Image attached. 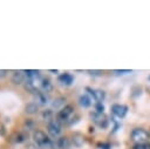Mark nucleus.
<instances>
[{
    "mask_svg": "<svg viewBox=\"0 0 150 149\" xmlns=\"http://www.w3.org/2000/svg\"><path fill=\"white\" fill-rule=\"evenodd\" d=\"M149 81H150V76H149Z\"/></svg>",
    "mask_w": 150,
    "mask_h": 149,
    "instance_id": "obj_25",
    "label": "nucleus"
},
{
    "mask_svg": "<svg viewBox=\"0 0 150 149\" xmlns=\"http://www.w3.org/2000/svg\"><path fill=\"white\" fill-rule=\"evenodd\" d=\"M90 117H91L93 122L97 127H100L102 129H105L108 127V124H109V120L104 115V113H96V111H94V113L90 114Z\"/></svg>",
    "mask_w": 150,
    "mask_h": 149,
    "instance_id": "obj_5",
    "label": "nucleus"
},
{
    "mask_svg": "<svg viewBox=\"0 0 150 149\" xmlns=\"http://www.w3.org/2000/svg\"><path fill=\"white\" fill-rule=\"evenodd\" d=\"M100 149H111L110 143H98Z\"/></svg>",
    "mask_w": 150,
    "mask_h": 149,
    "instance_id": "obj_22",
    "label": "nucleus"
},
{
    "mask_svg": "<svg viewBox=\"0 0 150 149\" xmlns=\"http://www.w3.org/2000/svg\"><path fill=\"white\" fill-rule=\"evenodd\" d=\"M52 89H53V84H52L50 80L47 77H42L41 83H40V90H42L43 93H49V92H52Z\"/></svg>",
    "mask_w": 150,
    "mask_h": 149,
    "instance_id": "obj_13",
    "label": "nucleus"
},
{
    "mask_svg": "<svg viewBox=\"0 0 150 149\" xmlns=\"http://www.w3.org/2000/svg\"><path fill=\"white\" fill-rule=\"evenodd\" d=\"M26 81V76H25V73L23 70H14L13 74H12V82L15 83V84H21V83H25Z\"/></svg>",
    "mask_w": 150,
    "mask_h": 149,
    "instance_id": "obj_10",
    "label": "nucleus"
},
{
    "mask_svg": "<svg viewBox=\"0 0 150 149\" xmlns=\"http://www.w3.org/2000/svg\"><path fill=\"white\" fill-rule=\"evenodd\" d=\"M111 113L115 116H117L118 118H123L128 113V107L125 104H118V103L112 104L111 106Z\"/></svg>",
    "mask_w": 150,
    "mask_h": 149,
    "instance_id": "obj_7",
    "label": "nucleus"
},
{
    "mask_svg": "<svg viewBox=\"0 0 150 149\" xmlns=\"http://www.w3.org/2000/svg\"><path fill=\"white\" fill-rule=\"evenodd\" d=\"M130 137H131V141L135 142V144H139V143H146L150 138V135L143 128H135L132 129Z\"/></svg>",
    "mask_w": 150,
    "mask_h": 149,
    "instance_id": "obj_3",
    "label": "nucleus"
},
{
    "mask_svg": "<svg viewBox=\"0 0 150 149\" xmlns=\"http://www.w3.org/2000/svg\"><path fill=\"white\" fill-rule=\"evenodd\" d=\"M79 103H80L81 107L88 108V107L91 106V99H90L87 94H83V95H81V96L79 97Z\"/></svg>",
    "mask_w": 150,
    "mask_h": 149,
    "instance_id": "obj_15",
    "label": "nucleus"
},
{
    "mask_svg": "<svg viewBox=\"0 0 150 149\" xmlns=\"http://www.w3.org/2000/svg\"><path fill=\"white\" fill-rule=\"evenodd\" d=\"M49 72H50V73H54V74L59 73V70H53V69H49Z\"/></svg>",
    "mask_w": 150,
    "mask_h": 149,
    "instance_id": "obj_24",
    "label": "nucleus"
},
{
    "mask_svg": "<svg viewBox=\"0 0 150 149\" xmlns=\"http://www.w3.org/2000/svg\"><path fill=\"white\" fill-rule=\"evenodd\" d=\"M103 110H104L103 103L102 102H96L95 103V111L96 113H103Z\"/></svg>",
    "mask_w": 150,
    "mask_h": 149,
    "instance_id": "obj_21",
    "label": "nucleus"
},
{
    "mask_svg": "<svg viewBox=\"0 0 150 149\" xmlns=\"http://www.w3.org/2000/svg\"><path fill=\"white\" fill-rule=\"evenodd\" d=\"M64 101H66L64 97H57L54 100V102H52V106H53V108H59L60 106H62L64 103Z\"/></svg>",
    "mask_w": 150,
    "mask_h": 149,
    "instance_id": "obj_18",
    "label": "nucleus"
},
{
    "mask_svg": "<svg viewBox=\"0 0 150 149\" xmlns=\"http://www.w3.org/2000/svg\"><path fill=\"white\" fill-rule=\"evenodd\" d=\"M74 114H75V108L73 104H66L64 107H62L57 114H56V120H59L61 123H67V124H71L74 121Z\"/></svg>",
    "mask_w": 150,
    "mask_h": 149,
    "instance_id": "obj_1",
    "label": "nucleus"
},
{
    "mask_svg": "<svg viewBox=\"0 0 150 149\" xmlns=\"http://www.w3.org/2000/svg\"><path fill=\"white\" fill-rule=\"evenodd\" d=\"M47 131L49 134L50 137H54V138H59L60 134L62 133V123L54 118L53 121H50L49 123H47Z\"/></svg>",
    "mask_w": 150,
    "mask_h": 149,
    "instance_id": "obj_4",
    "label": "nucleus"
},
{
    "mask_svg": "<svg viewBox=\"0 0 150 149\" xmlns=\"http://www.w3.org/2000/svg\"><path fill=\"white\" fill-rule=\"evenodd\" d=\"M54 142H55V147L57 149H69V147H70V140L67 136H61V137L56 138V141H54Z\"/></svg>",
    "mask_w": 150,
    "mask_h": 149,
    "instance_id": "obj_9",
    "label": "nucleus"
},
{
    "mask_svg": "<svg viewBox=\"0 0 150 149\" xmlns=\"http://www.w3.org/2000/svg\"><path fill=\"white\" fill-rule=\"evenodd\" d=\"M35 96V102L39 104V106H45L48 103V96L46 93H43L42 90H39L38 93L34 94Z\"/></svg>",
    "mask_w": 150,
    "mask_h": 149,
    "instance_id": "obj_11",
    "label": "nucleus"
},
{
    "mask_svg": "<svg viewBox=\"0 0 150 149\" xmlns=\"http://www.w3.org/2000/svg\"><path fill=\"white\" fill-rule=\"evenodd\" d=\"M28 135L23 131H14L13 134L9 135V137L7 138L11 143H14V144H20V143H23L26 140H27Z\"/></svg>",
    "mask_w": 150,
    "mask_h": 149,
    "instance_id": "obj_6",
    "label": "nucleus"
},
{
    "mask_svg": "<svg viewBox=\"0 0 150 149\" xmlns=\"http://www.w3.org/2000/svg\"><path fill=\"white\" fill-rule=\"evenodd\" d=\"M39 110V104L36 102H29L25 106V111L29 115H33V114H36Z\"/></svg>",
    "mask_w": 150,
    "mask_h": 149,
    "instance_id": "obj_14",
    "label": "nucleus"
},
{
    "mask_svg": "<svg viewBox=\"0 0 150 149\" xmlns=\"http://www.w3.org/2000/svg\"><path fill=\"white\" fill-rule=\"evenodd\" d=\"M114 73L115 74H127V73H131V70H129V69H122V70L116 69V70H114Z\"/></svg>",
    "mask_w": 150,
    "mask_h": 149,
    "instance_id": "obj_23",
    "label": "nucleus"
},
{
    "mask_svg": "<svg viewBox=\"0 0 150 149\" xmlns=\"http://www.w3.org/2000/svg\"><path fill=\"white\" fill-rule=\"evenodd\" d=\"M33 141L40 148H52V147L55 145V142L52 141L49 138V136L46 135V133H43L42 130H39V129L34 130V133H33Z\"/></svg>",
    "mask_w": 150,
    "mask_h": 149,
    "instance_id": "obj_2",
    "label": "nucleus"
},
{
    "mask_svg": "<svg viewBox=\"0 0 150 149\" xmlns=\"http://www.w3.org/2000/svg\"><path fill=\"white\" fill-rule=\"evenodd\" d=\"M73 138H74L73 141H76V142H75V145H77V147H79V145H81V144L83 143V138H82V137H81V135H79V134H75Z\"/></svg>",
    "mask_w": 150,
    "mask_h": 149,
    "instance_id": "obj_19",
    "label": "nucleus"
},
{
    "mask_svg": "<svg viewBox=\"0 0 150 149\" xmlns=\"http://www.w3.org/2000/svg\"><path fill=\"white\" fill-rule=\"evenodd\" d=\"M57 80H59V82H61L62 84L69 86V84L73 83V81H74V76H73L70 73H62L61 75H59Z\"/></svg>",
    "mask_w": 150,
    "mask_h": 149,
    "instance_id": "obj_12",
    "label": "nucleus"
},
{
    "mask_svg": "<svg viewBox=\"0 0 150 149\" xmlns=\"http://www.w3.org/2000/svg\"><path fill=\"white\" fill-rule=\"evenodd\" d=\"M41 116H42V120L47 121V123H49L50 121L54 120V114H53V110H52V109H46V110H43L42 114H41Z\"/></svg>",
    "mask_w": 150,
    "mask_h": 149,
    "instance_id": "obj_16",
    "label": "nucleus"
},
{
    "mask_svg": "<svg viewBox=\"0 0 150 149\" xmlns=\"http://www.w3.org/2000/svg\"><path fill=\"white\" fill-rule=\"evenodd\" d=\"M34 126H35V123H34V121L32 118H26L25 122H23V129L26 131H29V130L34 129Z\"/></svg>",
    "mask_w": 150,
    "mask_h": 149,
    "instance_id": "obj_17",
    "label": "nucleus"
},
{
    "mask_svg": "<svg viewBox=\"0 0 150 149\" xmlns=\"http://www.w3.org/2000/svg\"><path fill=\"white\" fill-rule=\"evenodd\" d=\"M132 149H150V143H139V144H135Z\"/></svg>",
    "mask_w": 150,
    "mask_h": 149,
    "instance_id": "obj_20",
    "label": "nucleus"
},
{
    "mask_svg": "<svg viewBox=\"0 0 150 149\" xmlns=\"http://www.w3.org/2000/svg\"><path fill=\"white\" fill-rule=\"evenodd\" d=\"M86 90L93 96V99L96 101V102H102L104 100V96H105V93L101 89H93V88H89L87 87Z\"/></svg>",
    "mask_w": 150,
    "mask_h": 149,
    "instance_id": "obj_8",
    "label": "nucleus"
}]
</instances>
